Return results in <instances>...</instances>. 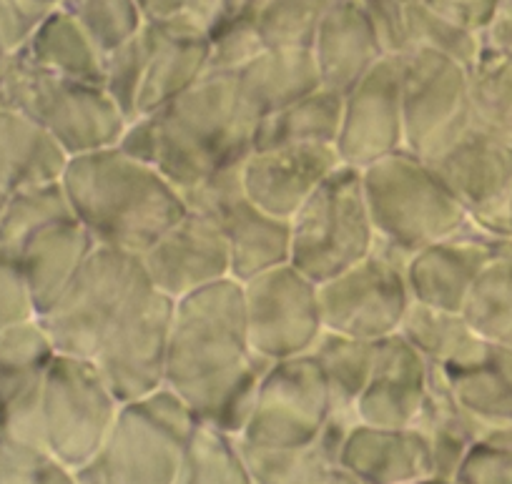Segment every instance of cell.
<instances>
[{
	"label": "cell",
	"mask_w": 512,
	"mask_h": 484,
	"mask_svg": "<svg viewBox=\"0 0 512 484\" xmlns=\"http://www.w3.org/2000/svg\"><path fill=\"white\" fill-rule=\"evenodd\" d=\"M269 364L251 349L239 279L229 276L174 301L166 387L199 424L239 439Z\"/></svg>",
	"instance_id": "obj_1"
},
{
	"label": "cell",
	"mask_w": 512,
	"mask_h": 484,
	"mask_svg": "<svg viewBox=\"0 0 512 484\" xmlns=\"http://www.w3.org/2000/svg\"><path fill=\"white\" fill-rule=\"evenodd\" d=\"M254 128L256 118L241 103L234 76L209 71L161 111L128 121L116 146L189 194L249 156Z\"/></svg>",
	"instance_id": "obj_2"
},
{
	"label": "cell",
	"mask_w": 512,
	"mask_h": 484,
	"mask_svg": "<svg viewBox=\"0 0 512 484\" xmlns=\"http://www.w3.org/2000/svg\"><path fill=\"white\" fill-rule=\"evenodd\" d=\"M61 186L96 246L139 256L189 211L176 186L118 146L68 156Z\"/></svg>",
	"instance_id": "obj_3"
},
{
	"label": "cell",
	"mask_w": 512,
	"mask_h": 484,
	"mask_svg": "<svg viewBox=\"0 0 512 484\" xmlns=\"http://www.w3.org/2000/svg\"><path fill=\"white\" fill-rule=\"evenodd\" d=\"M0 106L31 118L68 156L116 146L128 123L106 88L46 71L21 48L0 66Z\"/></svg>",
	"instance_id": "obj_4"
},
{
	"label": "cell",
	"mask_w": 512,
	"mask_h": 484,
	"mask_svg": "<svg viewBox=\"0 0 512 484\" xmlns=\"http://www.w3.org/2000/svg\"><path fill=\"white\" fill-rule=\"evenodd\" d=\"M362 184L377 241L402 256L455 234L470 221L430 161L405 148L362 169Z\"/></svg>",
	"instance_id": "obj_5"
},
{
	"label": "cell",
	"mask_w": 512,
	"mask_h": 484,
	"mask_svg": "<svg viewBox=\"0 0 512 484\" xmlns=\"http://www.w3.org/2000/svg\"><path fill=\"white\" fill-rule=\"evenodd\" d=\"M199 429L189 404L164 384L126 402L91 464L106 484H174Z\"/></svg>",
	"instance_id": "obj_6"
},
{
	"label": "cell",
	"mask_w": 512,
	"mask_h": 484,
	"mask_svg": "<svg viewBox=\"0 0 512 484\" xmlns=\"http://www.w3.org/2000/svg\"><path fill=\"white\" fill-rule=\"evenodd\" d=\"M151 286L139 254L96 246L71 284L38 319L58 354L93 359L113 324Z\"/></svg>",
	"instance_id": "obj_7"
},
{
	"label": "cell",
	"mask_w": 512,
	"mask_h": 484,
	"mask_svg": "<svg viewBox=\"0 0 512 484\" xmlns=\"http://www.w3.org/2000/svg\"><path fill=\"white\" fill-rule=\"evenodd\" d=\"M377 244L362 169L339 164L289 219V264L322 284Z\"/></svg>",
	"instance_id": "obj_8"
},
{
	"label": "cell",
	"mask_w": 512,
	"mask_h": 484,
	"mask_svg": "<svg viewBox=\"0 0 512 484\" xmlns=\"http://www.w3.org/2000/svg\"><path fill=\"white\" fill-rule=\"evenodd\" d=\"M118 409L121 402L93 359L56 352L41 389L43 444L53 457L73 469L93 462Z\"/></svg>",
	"instance_id": "obj_9"
},
{
	"label": "cell",
	"mask_w": 512,
	"mask_h": 484,
	"mask_svg": "<svg viewBox=\"0 0 512 484\" xmlns=\"http://www.w3.org/2000/svg\"><path fill=\"white\" fill-rule=\"evenodd\" d=\"M407 256L384 244L319 284V306L327 332L377 342L400 332L412 306L405 276Z\"/></svg>",
	"instance_id": "obj_10"
},
{
	"label": "cell",
	"mask_w": 512,
	"mask_h": 484,
	"mask_svg": "<svg viewBox=\"0 0 512 484\" xmlns=\"http://www.w3.org/2000/svg\"><path fill=\"white\" fill-rule=\"evenodd\" d=\"M332 417L327 379L312 354L272 362L264 372L254 409L239 444L267 452L309 447Z\"/></svg>",
	"instance_id": "obj_11"
},
{
	"label": "cell",
	"mask_w": 512,
	"mask_h": 484,
	"mask_svg": "<svg viewBox=\"0 0 512 484\" xmlns=\"http://www.w3.org/2000/svg\"><path fill=\"white\" fill-rule=\"evenodd\" d=\"M405 151L432 161L472 126L470 68L430 48L400 53Z\"/></svg>",
	"instance_id": "obj_12"
},
{
	"label": "cell",
	"mask_w": 512,
	"mask_h": 484,
	"mask_svg": "<svg viewBox=\"0 0 512 484\" xmlns=\"http://www.w3.org/2000/svg\"><path fill=\"white\" fill-rule=\"evenodd\" d=\"M249 342L269 362L302 357L324 334L319 284L287 264L272 266L241 281Z\"/></svg>",
	"instance_id": "obj_13"
},
{
	"label": "cell",
	"mask_w": 512,
	"mask_h": 484,
	"mask_svg": "<svg viewBox=\"0 0 512 484\" xmlns=\"http://www.w3.org/2000/svg\"><path fill=\"white\" fill-rule=\"evenodd\" d=\"M174 299L146 289L98 344L93 362L121 404L136 402L166 384Z\"/></svg>",
	"instance_id": "obj_14"
},
{
	"label": "cell",
	"mask_w": 512,
	"mask_h": 484,
	"mask_svg": "<svg viewBox=\"0 0 512 484\" xmlns=\"http://www.w3.org/2000/svg\"><path fill=\"white\" fill-rule=\"evenodd\" d=\"M241 166V164H239ZM239 166H229L194 191L184 194L186 206L209 216L219 226L231 256V276L239 281L289 261V221L277 219L246 196Z\"/></svg>",
	"instance_id": "obj_15"
},
{
	"label": "cell",
	"mask_w": 512,
	"mask_h": 484,
	"mask_svg": "<svg viewBox=\"0 0 512 484\" xmlns=\"http://www.w3.org/2000/svg\"><path fill=\"white\" fill-rule=\"evenodd\" d=\"M334 148L339 164L354 169H367L405 148L400 56L379 58L342 93V123Z\"/></svg>",
	"instance_id": "obj_16"
},
{
	"label": "cell",
	"mask_w": 512,
	"mask_h": 484,
	"mask_svg": "<svg viewBox=\"0 0 512 484\" xmlns=\"http://www.w3.org/2000/svg\"><path fill=\"white\" fill-rule=\"evenodd\" d=\"M136 41L141 81L134 118L161 111L209 73V28L194 21L189 13L144 21V26L136 31Z\"/></svg>",
	"instance_id": "obj_17"
},
{
	"label": "cell",
	"mask_w": 512,
	"mask_h": 484,
	"mask_svg": "<svg viewBox=\"0 0 512 484\" xmlns=\"http://www.w3.org/2000/svg\"><path fill=\"white\" fill-rule=\"evenodd\" d=\"M53 357L56 347L38 316L0 332V437L46 449L41 389Z\"/></svg>",
	"instance_id": "obj_18"
},
{
	"label": "cell",
	"mask_w": 512,
	"mask_h": 484,
	"mask_svg": "<svg viewBox=\"0 0 512 484\" xmlns=\"http://www.w3.org/2000/svg\"><path fill=\"white\" fill-rule=\"evenodd\" d=\"M512 244L495 239L467 221L460 231L407 256L405 276L412 301L445 311H462L467 294L485 266Z\"/></svg>",
	"instance_id": "obj_19"
},
{
	"label": "cell",
	"mask_w": 512,
	"mask_h": 484,
	"mask_svg": "<svg viewBox=\"0 0 512 484\" xmlns=\"http://www.w3.org/2000/svg\"><path fill=\"white\" fill-rule=\"evenodd\" d=\"M151 284L169 299L231 276V256L219 226L189 209L149 251L141 254Z\"/></svg>",
	"instance_id": "obj_20"
},
{
	"label": "cell",
	"mask_w": 512,
	"mask_h": 484,
	"mask_svg": "<svg viewBox=\"0 0 512 484\" xmlns=\"http://www.w3.org/2000/svg\"><path fill=\"white\" fill-rule=\"evenodd\" d=\"M337 166L334 146L297 143L251 151L241 161L239 176L246 196L256 206L289 221Z\"/></svg>",
	"instance_id": "obj_21"
},
{
	"label": "cell",
	"mask_w": 512,
	"mask_h": 484,
	"mask_svg": "<svg viewBox=\"0 0 512 484\" xmlns=\"http://www.w3.org/2000/svg\"><path fill=\"white\" fill-rule=\"evenodd\" d=\"M432 364L400 332L374 342V364L362 397L354 404L357 422L372 427H415L430 392Z\"/></svg>",
	"instance_id": "obj_22"
},
{
	"label": "cell",
	"mask_w": 512,
	"mask_h": 484,
	"mask_svg": "<svg viewBox=\"0 0 512 484\" xmlns=\"http://www.w3.org/2000/svg\"><path fill=\"white\" fill-rule=\"evenodd\" d=\"M359 484H405L432 474L430 442L417 427H372L354 422L337 452Z\"/></svg>",
	"instance_id": "obj_23"
},
{
	"label": "cell",
	"mask_w": 512,
	"mask_h": 484,
	"mask_svg": "<svg viewBox=\"0 0 512 484\" xmlns=\"http://www.w3.org/2000/svg\"><path fill=\"white\" fill-rule=\"evenodd\" d=\"M309 51L319 83L334 93H347L379 58L387 56L377 26L357 0H342L327 13Z\"/></svg>",
	"instance_id": "obj_24"
},
{
	"label": "cell",
	"mask_w": 512,
	"mask_h": 484,
	"mask_svg": "<svg viewBox=\"0 0 512 484\" xmlns=\"http://www.w3.org/2000/svg\"><path fill=\"white\" fill-rule=\"evenodd\" d=\"M430 164L470 216L512 184V143L470 126Z\"/></svg>",
	"instance_id": "obj_25"
},
{
	"label": "cell",
	"mask_w": 512,
	"mask_h": 484,
	"mask_svg": "<svg viewBox=\"0 0 512 484\" xmlns=\"http://www.w3.org/2000/svg\"><path fill=\"white\" fill-rule=\"evenodd\" d=\"M93 249L96 241L78 224L76 216L53 221L26 241L13 264L31 289L38 316L51 309Z\"/></svg>",
	"instance_id": "obj_26"
},
{
	"label": "cell",
	"mask_w": 512,
	"mask_h": 484,
	"mask_svg": "<svg viewBox=\"0 0 512 484\" xmlns=\"http://www.w3.org/2000/svg\"><path fill=\"white\" fill-rule=\"evenodd\" d=\"M231 76L256 123L322 86L309 48H262Z\"/></svg>",
	"instance_id": "obj_27"
},
{
	"label": "cell",
	"mask_w": 512,
	"mask_h": 484,
	"mask_svg": "<svg viewBox=\"0 0 512 484\" xmlns=\"http://www.w3.org/2000/svg\"><path fill=\"white\" fill-rule=\"evenodd\" d=\"M68 153L23 113L0 106V194L61 181Z\"/></svg>",
	"instance_id": "obj_28"
},
{
	"label": "cell",
	"mask_w": 512,
	"mask_h": 484,
	"mask_svg": "<svg viewBox=\"0 0 512 484\" xmlns=\"http://www.w3.org/2000/svg\"><path fill=\"white\" fill-rule=\"evenodd\" d=\"M21 51L46 71L73 81L103 86L106 78V51L98 46L88 28L63 6L53 8L41 18Z\"/></svg>",
	"instance_id": "obj_29"
},
{
	"label": "cell",
	"mask_w": 512,
	"mask_h": 484,
	"mask_svg": "<svg viewBox=\"0 0 512 484\" xmlns=\"http://www.w3.org/2000/svg\"><path fill=\"white\" fill-rule=\"evenodd\" d=\"M442 372V369H440ZM452 397L482 427L512 424V349L487 344L477 362L442 372Z\"/></svg>",
	"instance_id": "obj_30"
},
{
	"label": "cell",
	"mask_w": 512,
	"mask_h": 484,
	"mask_svg": "<svg viewBox=\"0 0 512 484\" xmlns=\"http://www.w3.org/2000/svg\"><path fill=\"white\" fill-rule=\"evenodd\" d=\"M400 334L432 364L442 372L462 369L477 362L485 354L487 344L475 329L467 324L460 311L435 309L412 301Z\"/></svg>",
	"instance_id": "obj_31"
},
{
	"label": "cell",
	"mask_w": 512,
	"mask_h": 484,
	"mask_svg": "<svg viewBox=\"0 0 512 484\" xmlns=\"http://www.w3.org/2000/svg\"><path fill=\"white\" fill-rule=\"evenodd\" d=\"M342 123V93L319 86L299 101L259 118L254 128L251 151L297 143H319L334 146Z\"/></svg>",
	"instance_id": "obj_32"
},
{
	"label": "cell",
	"mask_w": 512,
	"mask_h": 484,
	"mask_svg": "<svg viewBox=\"0 0 512 484\" xmlns=\"http://www.w3.org/2000/svg\"><path fill=\"white\" fill-rule=\"evenodd\" d=\"M415 427L430 442L432 469L442 477H455L470 444L485 432V427L457 404L450 387H447L445 374L437 367H432L430 392H427Z\"/></svg>",
	"instance_id": "obj_33"
},
{
	"label": "cell",
	"mask_w": 512,
	"mask_h": 484,
	"mask_svg": "<svg viewBox=\"0 0 512 484\" xmlns=\"http://www.w3.org/2000/svg\"><path fill=\"white\" fill-rule=\"evenodd\" d=\"M324 379H327L329 397H332V414H347L357 419L354 404L362 397L369 382L374 364V342L344 337V334L327 332L319 337L317 347L312 349Z\"/></svg>",
	"instance_id": "obj_34"
},
{
	"label": "cell",
	"mask_w": 512,
	"mask_h": 484,
	"mask_svg": "<svg viewBox=\"0 0 512 484\" xmlns=\"http://www.w3.org/2000/svg\"><path fill=\"white\" fill-rule=\"evenodd\" d=\"M256 484H359L339 464L337 454L314 442L302 449L267 452L239 444Z\"/></svg>",
	"instance_id": "obj_35"
},
{
	"label": "cell",
	"mask_w": 512,
	"mask_h": 484,
	"mask_svg": "<svg viewBox=\"0 0 512 484\" xmlns=\"http://www.w3.org/2000/svg\"><path fill=\"white\" fill-rule=\"evenodd\" d=\"M512 249V246H510ZM492 259L472 284L460 314L485 342L512 349V256Z\"/></svg>",
	"instance_id": "obj_36"
},
{
	"label": "cell",
	"mask_w": 512,
	"mask_h": 484,
	"mask_svg": "<svg viewBox=\"0 0 512 484\" xmlns=\"http://www.w3.org/2000/svg\"><path fill=\"white\" fill-rule=\"evenodd\" d=\"M472 126L512 143V53L480 48L470 68Z\"/></svg>",
	"instance_id": "obj_37"
},
{
	"label": "cell",
	"mask_w": 512,
	"mask_h": 484,
	"mask_svg": "<svg viewBox=\"0 0 512 484\" xmlns=\"http://www.w3.org/2000/svg\"><path fill=\"white\" fill-rule=\"evenodd\" d=\"M73 216L71 204L63 194L61 181L53 184L33 186V189L18 191L6 199V209L0 216V259L16 261L18 251L26 241L43 226Z\"/></svg>",
	"instance_id": "obj_38"
},
{
	"label": "cell",
	"mask_w": 512,
	"mask_h": 484,
	"mask_svg": "<svg viewBox=\"0 0 512 484\" xmlns=\"http://www.w3.org/2000/svg\"><path fill=\"white\" fill-rule=\"evenodd\" d=\"M174 484H256L239 439L199 424Z\"/></svg>",
	"instance_id": "obj_39"
},
{
	"label": "cell",
	"mask_w": 512,
	"mask_h": 484,
	"mask_svg": "<svg viewBox=\"0 0 512 484\" xmlns=\"http://www.w3.org/2000/svg\"><path fill=\"white\" fill-rule=\"evenodd\" d=\"M342 0H267L254 16L264 48H312L319 23Z\"/></svg>",
	"instance_id": "obj_40"
},
{
	"label": "cell",
	"mask_w": 512,
	"mask_h": 484,
	"mask_svg": "<svg viewBox=\"0 0 512 484\" xmlns=\"http://www.w3.org/2000/svg\"><path fill=\"white\" fill-rule=\"evenodd\" d=\"M412 48H430V51L455 58L462 66L472 68L480 56V33L467 31V28L447 21L440 13L430 11L420 0L417 6L410 8L405 21V48H402V53L412 51Z\"/></svg>",
	"instance_id": "obj_41"
},
{
	"label": "cell",
	"mask_w": 512,
	"mask_h": 484,
	"mask_svg": "<svg viewBox=\"0 0 512 484\" xmlns=\"http://www.w3.org/2000/svg\"><path fill=\"white\" fill-rule=\"evenodd\" d=\"M0 484H78V474L38 444L0 437Z\"/></svg>",
	"instance_id": "obj_42"
},
{
	"label": "cell",
	"mask_w": 512,
	"mask_h": 484,
	"mask_svg": "<svg viewBox=\"0 0 512 484\" xmlns=\"http://www.w3.org/2000/svg\"><path fill=\"white\" fill-rule=\"evenodd\" d=\"M63 8L88 28L106 53L144 26L136 0H63Z\"/></svg>",
	"instance_id": "obj_43"
},
{
	"label": "cell",
	"mask_w": 512,
	"mask_h": 484,
	"mask_svg": "<svg viewBox=\"0 0 512 484\" xmlns=\"http://www.w3.org/2000/svg\"><path fill=\"white\" fill-rule=\"evenodd\" d=\"M457 484H512V424L487 427L455 472Z\"/></svg>",
	"instance_id": "obj_44"
},
{
	"label": "cell",
	"mask_w": 512,
	"mask_h": 484,
	"mask_svg": "<svg viewBox=\"0 0 512 484\" xmlns=\"http://www.w3.org/2000/svg\"><path fill=\"white\" fill-rule=\"evenodd\" d=\"M211 36V66L209 71L234 73L246 61L262 51L264 43L256 33L254 21L251 23H229L209 31Z\"/></svg>",
	"instance_id": "obj_45"
},
{
	"label": "cell",
	"mask_w": 512,
	"mask_h": 484,
	"mask_svg": "<svg viewBox=\"0 0 512 484\" xmlns=\"http://www.w3.org/2000/svg\"><path fill=\"white\" fill-rule=\"evenodd\" d=\"M36 316L38 311L33 304L31 289L18 266L0 259V332L36 319Z\"/></svg>",
	"instance_id": "obj_46"
},
{
	"label": "cell",
	"mask_w": 512,
	"mask_h": 484,
	"mask_svg": "<svg viewBox=\"0 0 512 484\" xmlns=\"http://www.w3.org/2000/svg\"><path fill=\"white\" fill-rule=\"evenodd\" d=\"M357 3L369 13V18L377 26L384 51L390 56H400L402 48H405L407 13L420 0H357Z\"/></svg>",
	"instance_id": "obj_47"
},
{
	"label": "cell",
	"mask_w": 512,
	"mask_h": 484,
	"mask_svg": "<svg viewBox=\"0 0 512 484\" xmlns=\"http://www.w3.org/2000/svg\"><path fill=\"white\" fill-rule=\"evenodd\" d=\"M43 16L46 13L23 6L18 0H0V66L6 63L11 53L26 46Z\"/></svg>",
	"instance_id": "obj_48"
},
{
	"label": "cell",
	"mask_w": 512,
	"mask_h": 484,
	"mask_svg": "<svg viewBox=\"0 0 512 484\" xmlns=\"http://www.w3.org/2000/svg\"><path fill=\"white\" fill-rule=\"evenodd\" d=\"M422 3L467 31L482 33L505 0H422Z\"/></svg>",
	"instance_id": "obj_49"
},
{
	"label": "cell",
	"mask_w": 512,
	"mask_h": 484,
	"mask_svg": "<svg viewBox=\"0 0 512 484\" xmlns=\"http://www.w3.org/2000/svg\"><path fill=\"white\" fill-rule=\"evenodd\" d=\"M186 3L189 0H136L144 21H159V18H171L179 16L186 11Z\"/></svg>",
	"instance_id": "obj_50"
},
{
	"label": "cell",
	"mask_w": 512,
	"mask_h": 484,
	"mask_svg": "<svg viewBox=\"0 0 512 484\" xmlns=\"http://www.w3.org/2000/svg\"><path fill=\"white\" fill-rule=\"evenodd\" d=\"M221 8H224V0H189L184 13H189V16L194 18V21H199L201 26L211 28L216 18H219Z\"/></svg>",
	"instance_id": "obj_51"
},
{
	"label": "cell",
	"mask_w": 512,
	"mask_h": 484,
	"mask_svg": "<svg viewBox=\"0 0 512 484\" xmlns=\"http://www.w3.org/2000/svg\"><path fill=\"white\" fill-rule=\"evenodd\" d=\"M76 474H78V484H106L101 477H98V472L91 467V464L76 469Z\"/></svg>",
	"instance_id": "obj_52"
},
{
	"label": "cell",
	"mask_w": 512,
	"mask_h": 484,
	"mask_svg": "<svg viewBox=\"0 0 512 484\" xmlns=\"http://www.w3.org/2000/svg\"><path fill=\"white\" fill-rule=\"evenodd\" d=\"M18 3L36 8V11H41V13H48V11H53V8L63 6V0H18Z\"/></svg>",
	"instance_id": "obj_53"
},
{
	"label": "cell",
	"mask_w": 512,
	"mask_h": 484,
	"mask_svg": "<svg viewBox=\"0 0 512 484\" xmlns=\"http://www.w3.org/2000/svg\"><path fill=\"white\" fill-rule=\"evenodd\" d=\"M405 484H457L452 477H442V474H425V477L420 479H412V482H405Z\"/></svg>",
	"instance_id": "obj_54"
},
{
	"label": "cell",
	"mask_w": 512,
	"mask_h": 484,
	"mask_svg": "<svg viewBox=\"0 0 512 484\" xmlns=\"http://www.w3.org/2000/svg\"><path fill=\"white\" fill-rule=\"evenodd\" d=\"M6 199H8V196L0 194V216H3V209H6Z\"/></svg>",
	"instance_id": "obj_55"
},
{
	"label": "cell",
	"mask_w": 512,
	"mask_h": 484,
	"mask_svg": "<svg viewBox=\"0 0 512 484\" xmlns=\"http://www.w3.org/2000/svg\"><path fill=\"white\" fill-rule=\"evenodd\" d=\"M507 6H510V8H512V0H507Z\"/></svg>",
	"instance_id": "obj_56"
},
{
	"label": "cell",
	"mask_w": 512,
	"mask_h": 484,
	"mask_svg": "<svg viewBox=\"0 0 512 484\" xmlns=\"http://www.w3.org/2000/svg\"><path fill=\"white\" fill-rule=\"evenodd\" d=\"M510 256H512V249H510Z\"/></svg>",
	"instance_id": "obj_57"
}]
</instances>
